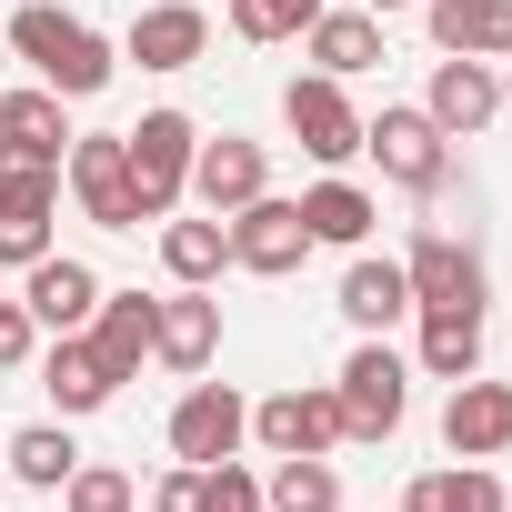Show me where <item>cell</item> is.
<instances>
[{
    "label": "cell",
    "mask_w": 512,
    "mask_h": 512,
    "mask_svg": "<svg viewBox=\"0 0 512 512\" xmlns=\"http://www.w3.org/2000/svg\"><path fill=\"white\" fill-rule=\"evenodd\" d=\"M201 512H272L262 502V472H251L241 452L231 462H201Z\"/></svg>",
    "instance_id": "32"
},
{
    "label": "cell",
    "mask_w": 512,
    "mask_h": 512,
    "mask_svg": "<svg viewBox=\"0 0 512 512\" xmlns=\"http://www.w3.org/2000/svg\"><path fill=\"white\" fill-rule=\"evenodd\" d=\"M372 221H382V201H372L352 171H322V181L302 191V231H312V251H372Z\"/></svg>",
    "instance_id": "19"
},
{
    "label": "cell",
    "mask_w": 512,
    "mask_h": 512,
    "mask_svg": "<svg viewBox=\"0 0 512 512\" xmlns=\"http://www.w3.org/2000/svg\"><path fill=\"white\" fill-rule=\"evenodd\" d=\"M71 462H81L71 422H31V432H11V482H31V492H61V482H71Z\"/></svg>",
    "instance_id": "29"
},
{
    "label": "cell",
    "mask_w": 512,
    "mask_h": 512,
    "mask_svg": "<svg viewBox=\"0 0 512 512\" xmlns=\"http://www.w3.org/2000/svg\"><path fill=\"white\" fill-rule=\"evenodd\" d=\"M21 312L41 322V342H51V332H91V312H101V272L81 262V251H41V262L21 272Z\"/></svg>",
    "instance_id": "12"
},
{
    "label": "cell",
    "mask_w": 512,
    "mask_h": 512,
    "mask_svg": "<svg viewBox=\"0 0 512 512\" xmlns=\"http://www.w3.org/2000/svg\"><path fill=\"white\" fill-rule=\"evenodd\" d=\"M231 41H251V51H272V41H302L312 21H322V0H231Z\"/></svg>",
    "instance_id": "30"
},
{
    "label": "cell",
    "mask_w": 512,
    "mask_h": 512,
    "mask_svg": "<svg viewBox=\"0 0 512 512\" xmlns=\"http://www.w3.org/2000/svg\"><path fill=\"white\" fill-rule=\"evenodd\" d=\"M21 362H41V322L21 302H0V372H21Z\"/></svg>",
    "instance_id": "34"
},
{
    "label": "cell",
    "mask_w": 512,
    "mask_h": 512,
    "mask_svg": "<svg viewBox=\"0 0 512 512\" xmlns=\"http://www.w3.org/2000/svg\"><path fill=\"white\" fill-rule=\"evenodd\" d=\"M422 322V342H412V372H432V382H462V372H482V312H412Z\"/></svg>",
    "instance_id": "27"
},
{
    "label": "cell",
    "mask_w": 512,
    "mask_h": 512,
    "mask_svg": "<svg viewBox=\"0 0 512 512\" xmlns=\"http://www.w3.org/2000/svg\"><path fill=\"white\" fill-rule=\"evenodd\" d=\"M402 512H512V492L492 462H442V472H412Z\"/></svg>",
    "instance_id": "25"
},
{
    "label": "cell",
    "mask_w": 512,
    "mask_h": 512,
    "mask_svg": "<svg viewBox=\"0 0 512 512\" xmlns=\"http://www.w3.org/2000/svg\"><path fill=\"white\" fill-rule=\"evenodd\" d=\"M41 392H51L61 422H81V412H101L121 382H111V362L91 352V332H51V342H41Z\"/></svg>",
    "instance_id": "20"
},
{
    "label": "cell",
    "mask_w": 512,
    "mask_h": 512,
    "mask_svg": "<svg viewBox=\"0 0 512 512\" xmlns=\"http://www.w3.org/2000/svg\"><path fill=\"white\" fill-rule=\"evenodd\" d=\"M121 151H131V191H141V211H151V221H171V211L191 201L201 121H191V111H141V121L121 131Z\"/></svg>",
    "instance_id": "4"
},
{
    "label": "cell",
    "mask_w": 512,
    "mask_h": 512,
    "mask_svg": "<svg viewBox=\"0 0 512 512\" xmlns=\"http://www.w3.org/2000/svg\"><path fill=\"white\" fill-rule=\"evenodd\" d=\"M51 211H61V171L41 161H0V272H31L51 241Z\"/></svg>",
    "instance_id": "10"
},
{
    "label": "cell",
    "mask_w": 512,
    "mask_h": 512,
    "mask_svg": "<svg viewBox=\"0 0 512 512\" xmlns=\"http://www.w3.org/2000/svg\"><path fill=\"white\" fill-rule=\"evenodd\" d=\"M362 151L382 161V181L392 191H412V201H432L442 181H452V131L422 111V101H382L372 121H362Z\"/></svg>",
    "instance_id": "2"
},
{
    "label": "cell",
    "mask_w": 512,
    "mask_h": 512,
    "mask_svg": "<svg viewBox=\"0 0 512 512\" xmlns=\"http://www.w3.org/2000/svg\"><path fill=\"white\" fill-rule=\"evenodd\" d=\"M211 352H221V302L211 292H191V282H171L161 292V322H151V362L161 372H211Z\"/></svg>",
    "instance_id": "16"
},
{
    "label": "cell",
    "mask_w": 512,
    "mask_h": 512,
    "mask_svg": "<svg viewBox=\"0 0 512 512\" xmlns=\"http://www.w3.org/2000/svg\"><path fill=\"white\" fill-rule=\"evenodd\" d=\"M502 111H512V61H502Z\"/></svg>",
    "instance_id": "36"
},
{
    "label": "cell",
    "mask_w": 512,
    "mask_h": 512,
    "mask_svg": "<svg viewBox=\"0 0 512 512\" xmlns=\"http://www.w3.org/2000/svg\"><path fill=\"white\" fill-rule=\"evenodd\" d=\"M251 442L282 462V452H342L352 432H342L332 382H282V392H262V402H251Z\"/></svg>",
    "instance_id": "9"
},
{
    "label": "cell",
    "mask_w": 512,
    "mask_h": 512,
    "mask_svg": "<svg viewBox=\"0 0 512 512\" xmlns=\"http://www.w3.org/2000/svg\"><path fill=\"white\" fill-rule=\"evenodd\" d=\"M422 111H432L452 141L492 131V121H502V61H462V51H442V61H432V91H422Z\"/></svg>",
    "instance_id": "15"
},
{
    "label": "cell",
    "mask_w": 512,
    "mask_h": 512,
    "mask_svg": "<svg viewBox=\"0 0 512 512\" xmlns=\"http://www.w3.org/2000/svg\"><path fill=\"white\" fill-rule=\"evenodd\" d=\"M302 61L332 71V81H362L372 61H392V51H382V11H322V21L302 31Z\"/></svg>",
    "instance_id": "24"
},
{
    "label": "cell",
    "mask_w": 512,
    "mask_h": 512,
    "mask_svg": "<svg viewBox=\"0 0 512 512\" xmlns=\"http://www.w3.org/2000/svg\"><path fill=\"white\" fill-rule=\"evenodd\" d=\"M11 51H21L31 81L61 91V101H101L111 71H121V41H101L81 11H61V0H21V11H11Z\"/></svg>",
    "instance_id": "1"
},
{
    "label": "cell",
    "mask_w": 512,
    "mask_h": 512,
    "mask_svg": "<svg viewBox=\"0 0 512 512\" xmlns=\"http://www.w3.org/2000/svg\"><path fill=\"white\" fill-rule=\"evenodd\" d=\"M262 191H272V151H262V141L221 131V141H201V151H191V201H201L211 221H231L241 201H262Z\"/></svg>",
    "instance_id": "14"
},
{
    "label": "cell",
    "mask_w": 512,
    "mask_h": 512,
    "mask_svg": "<svg viewBox=\"0 0 512 512\" xmlns=\"http://www.w3.org/2000/svg\"><path fill=\"white\" fill-rule=\"evenodd\" d=\"M362 11H422V0H362Z\"/></svg>",
    "instance_id": "35"
},
{
    "label": "cell",
    "mask_w": 512,
    "mask_h": 512,
    "mask_svg": "<svg viewBox=\"0 0 512 512\" xmlns=\"http://www.w3.org/2000/svg\"><path fill=\"white\" fill-rule=\"evenodd\" d=\"M61 512H141V482H131L121 462H71V482H61Z\"/></svg>",
    "instance_id": "31"
},
{
    "label": "cell",
    "mask_w": 512,
    "mask_h": 512,
    "mask_svg": "<svg viewBox=\"0 0 512 512\" xmlns=\"http://www.w3.org/2000/svg\"><path fill=\"white\" fill-rule=\"evenodd\" d=\"M141 512H201V462H171V472L141 492Z\"/></svg>",
    "instance_id": "33"
},
{
    "label": "cell",
    "mask_w": 512,
    "mask_h": 512,
    "mask_svg": "<svg viewBox=\"0 0 512 512\" xmlns=\"http://www.w3.org/2000/svg\"><path fill=\"white\" fill-rule=\"evenodd\" d=\"M151 322H161V292H111V282H101L91 352L111 362V382H141V362H151Z\"/></svg>",
    "instance_id": "21"
},
{
    "label": "cell",
    "mask_w": 512,
    "mask_h": 512,
    "mask_svg": "<svg viewBox=\"0 0 512 512\" xmlns=\"http://www.w3.org/2000/svg\"><path fill=\"white\" fill-rule=\"evenodd\" d=\"M302 262H312V231H302V201L262 191V201H241V211H231V272H251V282H292Z\"/></svg>",
    "instance_id": "8"
},
{
    "label": "cell",
    "mask_w": 512,
    "mask_h": 512,
    "mask_svg": "<svg viewBox=\"0 0 512 512\" xmlns=\"http://www.w3.org/2000/svg\"><path fill=\"white\" fill-rule=\"evenodd\" d=\"M61 191H71L81 221H101V231H141V221H151L141 191H131V151H121V131H71V151H61Z\"/></svg>",
    "instance_id": "5"
},
{
    "label": "cell",
    "mask_w": 512,
    "mask_h": 512,
    "mask_svg": "<svg viewBox=\"0 0 512 512\" xmlns=\"http://www.w3.org/2000/svg\"><path fill=\"white\" fill-rule=\"evenodd\" d=\"M161 272L191 282V292H211V282L231 272V221H211V211L181 221V211H171V221H161Z\"/></svg>",
    "instance_id": "26"
},
{
    "label": "cell",
    "mask_w": 512,
    "mask_h": 512,
    "mask_svg": "<svg viewBox=\"0 0 512 512\" xmlns=\"http://www.w3.org/2000/svg\"><path fill=\"white\" fill-rule=\"evenodd\" d=\"M161 432H171V462H231V452L251 442V402H241L231 382H191Z\"/></svg>",
    "instance_id": "11"
},
{
    "label": "cell",
    "mask_w": 512,
    "mask_h": 512,
    "mask_svg": "<svg viewBox=\"0 0 512 512\" xmlns=\"http://www.w3.org/2000/svg\"><path fill=\"white\" fill-rule=\"evenodd\" d=\"M402 282H412V312H492L482 251H472L462 231H442V221H422V231H412V251H402Z\"/></svg>",
    "instance_id": "6"
},
{
    "label": "cell",
    "mask_w": 512,
    "mask_h": 512,
    "mask_svg": "<svg viewBox=\"0 0 512 512\" xmlns=\"http://www.w3.org/2000/svg\"><path fill=\"white\" fill-rule=\"evenodd\" d=\"M262 502H272V512H342V472H332V452H282V462L262 472Z\"/></svg>",
    "instance_id": "28"
},
{
    "label": "cell",
    "mask_w": 512,
    "mask_h": 512,
    "mask_svg": "<svg viewBox=\"0 0 512 512\" xmlns=\"http://www.w3.org/2000/svg\"><path fill=\"white\" fill-rule=\"evenodd\" d=\"M422 21H432V51L512 61V0H422Z\"/></svg>",
    "instance_id": "22"
},
{
    "label": "cell",
    "mask_w": 512,
    "mask_h": 512,
    "mask_svg": "<svg viewBox=\"0 0 512 512\" xmlns=\"http://www.w3.org/2000/svg\"><path fill=\"white\" fill-rule=\"evenodd\" d=\"M342 322L352 332H392V322H412V282H402V262H372V251H352L342 262Z\"/></svg>",
    "instance_id": "23"
},
{
    "label": "cell",
    "mask_w": 512,
    "mask_h": 512,
    "mask_svg": "<svg viewBox=\"0 0 512 512\" xmlns=\"http://www.w3.org/2000/svg\"><path fill=\"white\" fill-rule=\"evenodd\" d=\"M61 151H71V101H61V91H41V81L0 91V161H41V171H61Z\"/></svg>",
    "instance_id": "17"
},
{
    "label": "cell",
    "mask_w": 512,
    "mask_h": 512,
    "mask_svg": "<svg viewBox=\"0 0 512 512\" xmlns=\"http://www.w3.org/2000/svg\"><path fill=\"white\" fill-rule=\"evenodd\" d=\"M332 402H342V432H352V442H392L402 412H412V362H402L382 332H362L352 362L332 372Z\"/></svg>",
    "instance_id": "3"
},
{
    "label": "cell",
    "mask_w": 512,
    "mask_h": 512,
    "mask_svg": "<svg viewBox=\"0 0 512 512\" xmlns=\"http://www.w3.org/2000/svg\"><path fill=\"white\" fill-rule=\"evenodd\" d=\"M282 131H292L322 171L362 161V111H352V91H342L332 71H292V81H282Z\"/></svg>",
    "instance_id": "7"
},
{
    "label": "cell",
    "mask_w": 512,
    "mask_h": 512,
    "mask_svg": "<svg viewBox=\"0 0 512 512\" xmlns=\"http://www.w3.org/2000/svg\"><path fill=\"white\" fill-rule=\"evenodd\" d=\"M442 452H452V462H492V452H512V382L462 372V382L442 392Z\"/></svg>",
    "instance_id": "13"
},
{
    "label": "cell",
    "mask_w": 512,
    "mask_h": 512,
    "mask_svg": "<svg viewBox=\"0 0 512 512\" xmlns=\"http://www.w3.org/2000/svg\"><path fill=\"white\" fill-rule=\"evenodd\" d=\"M211 51V11L201 0H151V11L121 31V61H141V71H191Z\"/></svg>",
    "instance_id": "18"
}]
</instances>
